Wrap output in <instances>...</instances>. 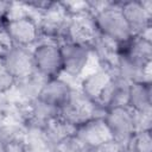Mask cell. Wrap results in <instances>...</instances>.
<instances>
[{
	"mask_svg": "<svg viewBox=\"0 0 152 152\" xmlns=\"http://www.w3.org/2000/svg\"><path fill=\"white\" fill-rule=\"evenodd\" d=\"M94 24L97 33L104 36L118 44L129 40L133 34L121 12L120 1H109V4L94 15Z\"/></svg>",
	"mask_w": 152,
	"mask_h": 152,
	"instance_id": "6da1fadb",
	"label": "cell"
},
{
	"mask_svg": "<svg viewBox=\"0 0 152 152\" xmlns=\"http://www.w3.org/2000/svg\"><path fill=\"white\" fill-rule=\"evenodd\" d=\"M62 56V75L68 78L80 80L88 70L91 62V48L84 44L65 40L59 44Z\"/></svg>",
	"mask_w": 152,
	"mask_h": 152,
	"instance_id": "7a4b0ae2",
	"label": "cell"
},
{
	"mask_svg": "<svg viewBox=\"0 0 152 152\" xmlns=\"http://www.w3.org/2000/svg\"><path fill=\"white\" fill-rule=\"evenodd\" d=\"M103 114L104 110L83 95L77 88H74L68 101L59 108V118L75 128L86 121L95 116H102Z\"/></svg>",
	"mask_w": 152,
	"mask_h": 152,
	"instance_id": "3957f363",
	"label": "cell"
},
{
	"mask_svg": "<svg viewBox=\"0 0 152 152\" xmlns=\"http://www.w3.org/2000/svg\"><path fill=\"white\" fill-rule=\"evenodd\" d=\"M33 64L37 72L46 78L62 76V56L59 43L40 39L32 48Z\"/></svg>",
	"mask_w": 152,
	"mask_h": 152,
	"instance_id": "277c9868",
	"label": "cell"
},
{
	"mask_svg": "<svg viewBox=\"0 0 152 152\" xmlns=\"http://www.w3.org/2000/svg\"><path fill=\"white\" fill-rule=\"evenodd\" d=\"M5 33L17 46L32 49L40 40L38 20L32 13L7 19Z\"/></svg>",
	"mask_w": 152,
	"mask_h": 152,
	"instance_id": "5b68a950",
	"label": "cell"
},
{
	"mask_svg": "<svg viewBox=\"0 0 152 152\" xmlns=\"http://www.w3.org/2000/svg\"><path fill=\"white\" fill-rule=\"evenodd\" d=\"M103 119L113 140L127 145L135 133L134 113L129 107H115L104 112Z\"/></svg>",
	"mask_w": 152,
	"mask_h": 152,
	"instance_id": "8992f818",
	"label": "cell"
},
{
	"mask_svg": "<svg viewBox=\"0 0 152 152\" xmlns=\"http://www.w3.org/2000/svg\"><path fill=\"white\" fill-rule=\"evenodd\" d=\"M120 8L133 36L142 34L152 28V2L150 0L120 1Z\"/></svg>",
	"mask_w": 152,
	"mask_h": 152,
	"instance_id": "52a82bcc",
	"label": "cell"
},
{
	"mask_svg": "<svg viewBox=\"0 0 152 152\" xmlns=\"http://www.w3.org/2000/svg\"><path fill=\"white\" fill-rule=\"evenodd\" d=\"M2 65L14 80L23 78L36 71L32 57V49L12 45V48L0 58Z\"/></svg>",
	"mask_w": 152,
	"mask_h": 152,
	"instance_id": "ba28073f",
	"label": "cell"
},
{
	"mask_svg": "<svg viewBox=\"0 0 152 152\" xmlns=\"http://www.w3.org/2000/svg\"><path fill=\"white\" fill-rule=\"evenodd\" d=\"M96 36L97 30L94 24V17L90 12H83L76 15H70L65 40L90 46Z\"/></svg>",
	"mask_w": 152,
	"mask_h": 152,
	"instance_id": "9c48e42d",
	"label": "cell"
},
{
	"mask_svg": "<svg viewBox=\"0 0 152 152\" xmlns=\"http://www.w3.org/2000/svg\"><path fill=\"white\" fill-rule=\"evenodd\" d=\"M113 75H114L113 71L97 65L95 69L87 71L80 78V86L77 89L89 100L96 103L101 94L103 93L104 88L110 82Z\"/></svg>",
	"mask_w": 152,
	"mask_h": 152,
	"instance_id": "30bf717a",
	"label": "cell"
},
{
	"mask_svg": "<svg viewBox=\"0 0 152 152\" xmlns=\"http://www.w3.org/2000/svg\"><path fill=\"white\" fill-rule=\"evenodd\" d=\"M75 134L90 148L94 150L112 139L109 129L102 116H95L75 129Z\"/></svg>",
	"mask_w": 152,
	"mask_h": 152,
	"instance_id": "8fae6325",
	"label": "cell"
},
{
	"mask_svg": "<svg viewBox=\"0 0 152 152\" xmlns=\"http://www.w3.org/2000/svg\"><path fill=\"white\" fill-rule=\"evenodd\" d=\"M129 84L127 81L120 78L115 74L110 82L104 88L96 104L104 112L109 108L115 107H128V90Z\"/></svg>",
	"mask_w": 152,
	"mask_h": 152,
	"instance_id": "7c38bea8",
	"label": "cell"
},
{
	"mask_svg": "<svg viewBox=\"0 0 152 152\" xmlns=\"http://www.w3.org/2000/svg\"><path fill=\"white\" fill-rule=\"evenodd\" d=\"M74 87L62 76L48 78L38 95V99L57 107L58 109L68 101Z\"/></svg>",
	"mask_w": 152,
	"mask_h": 152,
	"instance_id": "4fadbf2b",
	"label": "cell"
},
{
	"mask_svg": "<svg viewBox=\"0 0 152 152\" xmlns=\"http://www.w3.org/2000/svg\"><path fill=\"white\" fill-rule=\"evenodd\" d=\"M46 80H48L46 77H44L39 72L34 71L23 78L15 80L13 90L11 93H13L15 95V97H14L15 100H19L23 102L33 101L34 99L38 97Z\"/></svg>",
	"mask_w": 152,
	"mask_h": 152,
	"instance_id": "5bb4252c",
	"label": "cell"
},
{
	"mask_svg": "<svg viewBox=\"0 0 152 152\" xmlns=\"http://www.w3.org/2000/svg\"><path fill=\"white\" fill-rule=\"evenodd\" d=\"M152 83L134 82L129 84L128 107L133 112H152Z\"/></svg>",
	"mask_w": 152,
	"mask_h": 152,
	"instance_id": "9a60e30c",
	"label": "cell"
},
{
	"mask_svg": "<svg viewBox=\"0 0 152 152\" xmlns=\"http://www.w3.org/2000/svg\"><path fill=\"white\" fill-rule=\"evenodd\" d=\"M75 127L61 119L59 116L51 120L49 124L45 125V127L42 129V134L46 139V141L55 147L59 141L65 139L66 137L75 133Z\"/></svg>",
	"mask_w": 152,
	"mask_h": 152,
	"instance_id": "2e32d148",
	"label": "cell"
},
{
	"mask_svg": "<svg viewBox=\"0 0 152 152\" xmlns=\"http://www.w3.org/2000/svg\"><path fill=\"white\" fill-rule=\"evenodd\" d=\"M53 152H91V150L74 133L59 141L53 147Z\"/></svg>",
	"mask_w": 152,
	"mask_h": 152,
	"instance_id": "e0dca14e",
	"label": "cell"
},
{
	"mask_svg": "<svg viewBox=\"0 0 152 152\" xmlns=\"http://www.w3.org/2000/svg\"><path fill=\"white\" fill-rule=\"evenodd\" d=\"M134 113V127L135 133L137 132H144V131H151L152 126V112H133Z\"/></svg>",
	"mask_w": 152,
	"mask_h": 152,
	"instance_id": "ac0fdd59",
	"label": "cell"
},
{
	"mask_svg": "<svg viewBox=\"0 0 152 152\" xmlns=\"http://www.w3.org/2000/svg\"><path fill=\"white\" fill-rule=\"evenodd\" d=\"M15 80L13 76L6 70L0 61V95H7L13 90Z\"/></svg>",
	"mask_w": 152,
	"mask_h": 152,
	"instance_id": "d6986e66",
	"label": "cell"
},
{
	"mask_svg": "<svg viewBox=\"0 0 152 152\" xmlns=\"http://www.w3.org/2000/svg\"><path fill=\"white\" fill-rule=\"evenodd\" d=\"M91 152H126V146L110 139L102 145L97 146L96 148L91 150Z\"/></svg>",
	"mask_w": 152,
	"mask_h": 152,
	"instance_id": "ffe728a7",
	"label": "cell"
},
{
	"mask_svg": "<svg viewBox=\"0 0 152 152\" xmlns=\"http://www.w3.org/2000/svg\"><path fill=\"white\" fill-rule=\"evenodd\" d=\"M12 42L10 40V38L7 37V34L4 32H0V58L12 48Z\"/></svg>",
	"mask_w": 152,
	"mask_h": 152,
	"instance_id": "44dd1931",
	"label": "cell"
},
{
	"mask_svg": "<svg viewBox=\"0 0 152 152\" xmlns=\"http://www.w3.org/2000/svg\"><path fill=\"white\" fill-rule=\"evenodd\" d=\"M6 24H7V14L4 12H0V32L5 31Z\"/></svg>",
	"mask_w": 152,
	"mask_h": 152,
	"instance_id": "7402d4cb",
	"label": "cell"
},
{
	"mask_svg": "<svg viewBox=\"0 0 152 152\" xmlns=\"http://www.w3.org/2000/svg\"><path fill=\"white\" fill-rule=\"evenodd\" d=\"M0 152H8V151H7V146H6V144L2 141L1 138H0Z\"/></svg>",
	"mask_w": 152,
	"mask_h": 152,
	"instance_id": "603a6c76",
	"label": "cell"
}]
</instances>
